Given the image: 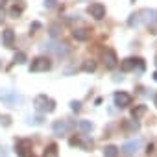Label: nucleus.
<instances>
[{
	"label": "nucleus",
	"instance_id": "obj_25",
	"mask_svg": "<svg viewBox=\"0 0 157 157\" xmlns=\"http://www.w3.org/2000/svg\"><path fill=\"white\" fill-rule=\"evenodd\" d=\"M56 2H57V0H44V6H46V8H54Z\"/></svg>",
	"mask_w": 157,
	"mask_h": 157
},
{
	"label": "nucleus",
	"instance_id": "obj_17",
	"mask_svg": "<svg viewBox=\"0 0 157 157\" xmlns=\"http://www.w3.org/2000/svg\"><path fill=\"white\" fill-rule=\"evenodd\" d=\"M78 128H80L83 133H91V129H93V124H91L89 120H80V122H78Z\"/></svg>",
	"mask_w": 157,
	"mask_h": 157
},
{
	"label": "nucleus",
	"instance_id": "obj_8",
	"mask_svg": "<svg viewBox=\"0 0 157 157\" xmlns=\"http://www.w3.org/2000/svg\"><path fill=\"white\" fill-rule=\"evenodd\" d=\"M70 128H72V124H70L68 120H56V122L52 124V129H54L56 135H65Z\"/></svg>",
	"mask_w": 157,
	"mask_h": 157
},
{
	"label": "nucleus",
	"instance_id": "obj_15",
	"mask_svg": "<svg viewBox=\"0 0 157 157\" xmlns=\"http://www.w3.org/2000/svg\"><path fill=\"white\" fill-rule=\"evenodd\" d=\"M144 115H146V105H135L131 109V118H135V120L142 118Z\"/></svg>",
	"mask_w": 157,
	"mask_h": 157
},
{
	"label": "nucleus",
	"instance_id": "obj_31",
	"mask_svg": "<svg viewBox=\"0 0 157 157\" xmlns=\"http://www.w3.org/2000/svg\"><path fill=\"white\" fill-rule=\"evenodd\" d=\"M4 2H6V0H0V4H4Z\"/></svg>",
	"mask_w": 157,
	"mask_h": 157
},
{
	"label": "nucleus",
	"instance_id": "obj_28",
	"mask_svg": "<svg viewBox=\"0 0 157 157\" xmlns=\"http://www.w3.org/2000/svg\"><path fill=\"white\" fill-rule=\"evenodd\" d=\"M146 151H148V153H151V151H153V144H150V146L146 148Z\"/></svg>",
	"mask_w": 157,
	"mask_h": 157
},
{
	"label": "nucleus",
	"instance_id": "obj_33",
	"mask_svg": "<svg viewBox=\"0 0 157 157\" xmlns=\"http://www.w3.org/2000/svg\"><path fill=\"white\" fill-rule=\"evenodd\" d=\"M0 67H2V63H0Z\"/></svg>",
	"mask_w": 157,
	"mask_h": 157
},
{
	"label": "nucleus",
	"instance_id": "obj_29",
	"mask_svg": "<svg viewBox=\"0 0 157 157\" xmlns=\"http://www.w3.org/2000/svg\"><path fill=\"white\" fill-rule=\"evenodd\" d=\"M153 80H155V82H157V72H153Z\"/></svg>",
	"mask_w": 157,
	"mask_h": 157
},
{
	"label": "nucleus",
	"instance_id": "obj_18",
	"mask_svg": "<svg viewBox=\"0 0 157 157\" xmlns=\"http://www.w3.org/2000/svg\"><path fill=\"white\" fill-rule=\"evenodd\" d=\"M124 129H128V131H137V129H139V122H137V120H126V122H124Z\"/></svg>",
	"mask_w": 157,
	"mask_h": 157
},
{
	"label": "nucleus",
	"instance_id": "obj_32",
	"mask_svg": "<svg viewBox=\"0 0 157 157\" xmlns=\"http://www.w3.org/2000/svg\"><path fill=\"white\" fill-rule=\"evenodd\" d=\"M155 63H157V56H155Z\"/></svg>",
	"mask_w": 157,
	"mask_h": 157
},
{
	"label": "nucleus",
	"instance_id": "obj_7",
	"mask_svg": "<svg viewBox=\"0 0 157 157\" xmlns=\"http://www.w3.org/2000/svg\"><path fill=\"white\" fill-rule=\"evenodd\" d=\"M43 48H46V50H52V52H56L57 56H67L68 54V46L65 44V43H48V44H44Z\"/></svg>",
	"mask_w": 157,
	"mask_h": 157
},
{
	"label": "nucleus",
	"instance_id": "obj_2",
	"mask_svg": "<svg viewBox=\"0 0 157 157\" xmlns=\"http://www.w3.org/2000/svg\"><path fill=\"white\" fill-rule=\"evenodd\" d=\"M50 67H52V61H50L48 57L41 56V57H35V59L32 61L30 72H46V70H50Z\"/></svg>",
	"mask_w": 157,
	"mask_h": 157
},
{
	"label": "nucleus",
	"instance_id": "obj_30",
	"mask_svg": "<svg viewBox=\"0 0 157 157\" xmlns=\"http://www.w3.org/2000/svg\"><path fill=\"white\" fill-rule=\"evenodd\" d=\"M153 102H155V105H157V94H155V98H153Z\"/></svg>",
	"mask_w": 157,
	"mask_h": 157
},
{
	"label": "nucleus",
	"instance_id": "obj_4",
	"mask_svg": "<svg viewBox=\"0 0 157 157\" xmlns=\"http://www.w3.org/2000/svg\"><path fill=\"white\" fill-rule=\"evenodd\" d=\"M30 151H32V140H30V139H21V140H17V144H15V153H17L19 157H28Z\"/></svg>",
	"mask_w": 157,
	"mask_h": 157
},
{
	"label": "nucleus",
	"instance_id": "obj_26",
	"mask_svg": "<svg viewBox=\"0 0 157 157\" xmlns=\"http://www.w3.org/2000/svg\"><path fill=\"white\" fill-rule=\"evenodd\" d=\"M4 19H6V13H4V10H2V6H0V24L4 22Z\"/></svg>",
	"mask_w": 157,
	"mask_h": 157
},
{
	"label": "nucleus",
	"instance_id": "obj_13",
	"mask_svg": "<svg viewBox=\"0 0 157 157\" xmlns=\"http://www.w3.org/2000/svg\"><path fill=\"white\" fill-rule=\"evenodd\" d=\"M139 144H140V140L139 139H133V140H128L124 146H122V151L126 153V155H131L137 148H139Z\"/></svg>",
	"mask_w": 157,
	"mask_h": 157
},
{
	"label": "nucleus",
	"instance_id": "obj_24",
	"mask_svg": "<svg viewBox=\"0 0 157 157\" xmlns=\"http://www.w3.org/2000/svg\"><path fill=\"white\" fill-rule=\"evenodd\" d=\"M70 109H72V111H80V109H82V104L74 100V102H70Z\"/></svg>",
	"mask_w": 157,
	"mask_h": 157
},
{
	"label": "nucleus",
	"instance_id": "obj_27",
	"mask_svg": "<svg viewBox=\"0 0 157 157\" xmlns=\"http://www.w3.org/2000/svg\"><path fill=\"white\" fill-rule=\"evenodd\" d=\"M50 30H52V32H50V33H52V37H56V35H57V33H59V32H57V30H59V28H57V26H52V28H50Z\"/></svg>",
	"mask_w": 157,
	"mask_h": 157
},
{
	"label": "nucleus",
	"instance_id": "obj_11",
	"mask_svg": "<svg viewBox=\"0 0 157 157\" xmlns=\"http://www.w3.org/2000/svg\"><path fill=\"white\" fill-rule=\"evenodd\" d=\"M137 61H139V57H128V59H124V61L120 63L122 72H131V70H135V68H137Z\"/></svg>",
	"mask_w": 157,
	"mask_h": 157
},
{
	"label": "nucleus",
	"instance_id": "obj_21",
	"mask_svg": "<svg viewBox=\"0 0 157 157\" xmlns=\"http://www.w3.org/2000/svg\"><path fill=\"white\" fill-rule=\"evenodd\" d=\"M85 72H94V68H96V63L93 61V59H89V61H85L83 63V67H82Z\"/></svg>",
	"mask_w": 157,
	"mask_h": 157
},
{
	"label": "nucleus",
	"instance_id": "obj_5",
	"mask_svg": "<svg viewBox=\"0 0 157 157\" xmlns=\"http://www.w3.org/2000/svg\"><path fill=\"white\" fill-rule=\"evenodd\" d=\"M102 57H104V65H105L107 68H115V67H117V63H118L117 52H115L113 48H105V50H104V54H102Z\"/></svg>",
	"mask_w": 157,
	"mask_h": 157
},
{
	"label": "nucleus",
	"instance_id": "obj_20",
	"mask_svg": "<svg viewBox=\"0 0 157 157\" xmlns=\"http://www.w3.org/2000/svg\"><path fill=\"white\" fill-rule=\"evenodd\" d=\"M13 61H15V63H19V65H22V63H26V61H28V57H26V54H24V52H17V54H15V57H13Z\"/></svg>",
	"mask_w": 157,
	"mask_h": 157
},
{
	"label": "nucleus",
	"instance_id": "obj_6",
	"mask_svg": "<svg viewBox=\"0 0 157 157\" xmlns=\"http://www.w3.org/2000/svg\"><path fill=\"white\" fill-rule=\"evenodd\" d=\"M87 13L93 17V19H96V21H102L104 17H105V8L102 6V4H91L89 8H87Z\"/></svg>",
	"mask_w": 157,
	"mask_h": 157
},
{
	"label": "nucleus",
	"instance_id": "obj_9",
	"mask_svg": "<svg viewBox=\"0 0 157 157\" xmlns=\"http://www.w3.org/2000/svg\"><path fill=\"white\" fill-rule=\"evenodd\" d=\"M70 146H80L82 150H91L93 148V140L91 139H83V137H72L70 139Z\"/></svg>",
	"mask_w": 157,
	"mask_h": 157
},
{
	"label": "nucleus",
	"instance_id": "obj_1",
	"mask_svg": "<svg viewBox=\"0 0 157 157\" xmlns=\"http://www.w3.org/2000/svg\"><path fill=\"white\" fill-rule=\"evenodd\" d=\"M33 105H35V109H37L39 113H52V111L56 109V102H54L52 98H48L46 94H39V96H35Z\"/></svg>",
	"mask_w": 157,
	"mask_h": 157
},
{
	"label": "nucleus",
	"instance_id": "obj_23",
	"mask_svg": "<svg viewBox=\"0 0 157 157\" xmlns=\"http://www.w3.org/2000/svg\"><path fill=\"white\" fill-rule=\"evenodd\" d=\"M21 13H22V8H19V6H11V10H10V17L17 19Z\"/></svg>",
	"mask_w": 157,
	"mask_h": 157
},
{
	"label": "nucleus",
	"instance_id": "obj_14",
	"mask_svg": "<svg viewBox=\"0 0 157 157\" xmlns=\"http://www.w3.org/2000/svg\"><path fill=\"white\" fill-rule=\"evenodd\" d=\"M72 37L76 41H87L89 39V30L87 28H78V30L72 32Z\"/></svg>",
	"mask_w": 157,
	"mask_h": 157
},
{
	"label": "nucleus",
	"instance_id": "obj_12",
	"mask_svg": "<svg viewBox=\"0 0 157 157\" xmlns=\"http://www.w3.org/2000/svg\"><path fill=\"white\" fill-rule=\"evenodd\" d=\"M2 41H4V44H6L8 48H11V46L15 44V32H13L11 28L4 30V32H2Z\"/></svg>",
	"mask_w": 157,
	"mask_h": 157
},
{
	"label": "nucleus",
	"instance_id": "obj_3",
	"mask_svg": "<svg viewBox=\"0 0 157 157\" xmlns=\"http://www.w3.org/2000/svg\"><path fill=\"white\" fill-rule=\"evenodd\" d=\"M139 17L144 21V24H146L148 28L153 30V28L157 26V11H155V10H148V8H146V10L139 11Z\"/></svg>",
	"mask_w": 157,
	"mask_h": 157
},
{
	"label": "nucleus",
	"instance_id": "obj_16",
	"mask_svg": "<svg viewBox=\"0 0 157 157\" xmlns=\"http://www.w3.org/2000/svg\"><path fill=\"white\" fill-rule=\"evenodd\" d=\"M118 148L117 146H113V144H109V146H105L104 148V157H118Z\"/></svg>",
	"mask_w": 157,
	"mask_h": 157
},
{
	"label": "nucleus",
	"instance_id": "obj_22",
	"mask_svg": "<svg viewBox=\"0 0 157 157\" xmlns=\"http://www.w3.org/2000/svg\"><path fill=\"white\" fill-rule=\"evenodd\" d=\"M139 21H140L139 13H131V15H129V19H128V24H129V26H137V24H139Z\"/></svg>",
	"mask_w": 157,
	"mask_h": 157
},
{
	"label": "nucleus",
	"instance_id": "obj_10",
	"mask_svg": "<svg viewBox=\"0 0 157 157\" xmlns=\"http://www.w3.org/2000/svg\"><path fill=\"white\" fill-rule=\"evenodd\" d=\"M131 104V96L128 94V93H115V105H118V107H128Z\"/></svg>",
	"mask_w": 157,
	"mask_h": 157
},
{
	"label": "nucleus",
	"instance_id": "obj_19",
	"mask_svg": "<svg viewBox=\"0 0 157 157\" xmlns=\"http://www.w3.org/2000/svg\"><path fill=\"white\" fill-rule=\"evenodd\" d=\"M44 157H57V146L56 144H50L44 150Z\"/></svg>",
	"mask_w": 157,
	"mask_h": 157
}]
</instances>
